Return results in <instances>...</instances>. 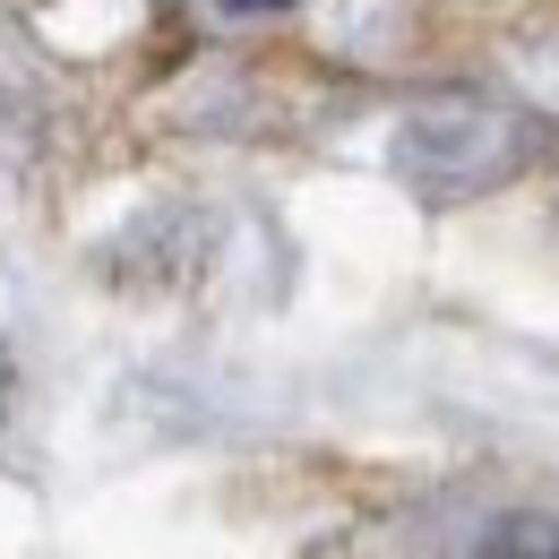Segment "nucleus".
Here are the masks:
<instances>
[{
	"instance_id": "1",
	"label": "nucleus",
	"mask_w": 559,
	"mask_h": 559,
	"mask_svg": "<svg viewBox=\"0 0 559 559\" xmlns=\"http://www.w3.org/2000/svg\"><path fill=\"white\" fill-rule=\"evenodd\" d=\"M388 155H396V173L414 181L421 199H483V190L534 173V164L551 155V121H543V112H516V104L456 95V104L405 112V130H396Z\"/></svg>"
},
{
	"instance_id": "2",
	"label": "nucleus",
	"mask_w": 559,
	"mask_h": 559,
	"mask_svg": "<svg viewBox=\"0 0 559 559\" xmlns=\"http://www.w3.org/2000/svg\"><path fill=\"white\" fill-rule=\"evenodd\" d=\"M474 559H559V516H499Z\"/></svg>"
},
{
	"instance_id": "3",
	"label": "nucleus",
	"mask_w": 559,
	"mask_h": 559,
	"mask_svg": "<svg viewBox=\"0 0 559 559\" xmlns=\"http://www.w3.org/2000/svg\"><path fill=\"white\" fill-rule=\"evenodd\" d=\"M233 17H259V9H293V0H224Z\"/></svg>"
}]
</instances>
